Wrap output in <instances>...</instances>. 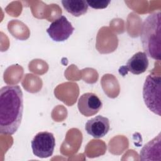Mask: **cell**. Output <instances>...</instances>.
Wrapping results in <instances>:
<instances>
[{"instance_id": "cell-1", "label": "cell", "mask_w": 161, "mask_h": 161, "mask_svg": "<svg viewBox=\"0 0 161 161\" xmlns=\"http://www.w3.org/2000/svg\"><path fill=\"white\" fill-rule=\"evenodd\" d=\"M23 112V94L18 85L0 89V132L13 135L19 128Z\"/></svg>"}, {"instance_id": "cell-2", "label": "cell", "mask_w": 161, "mask_h": 161, "mask_svg": "<svg viewBox=\"0 0 161 161\" xmlns=\"http://www.w3.org/2000/svg\"><path fill=\"white\" fill-rule=\"evenodd\" d=\"M160 11L149 14L141 27L140 40L147 57L156 60L161 58Z\"/></svg>"}, {"instance_id": "cell-3", "label": "cell", "mask_w": 161, "mask_h": 161, "mask_svg": "<svg viewBox=\"0 0 161 161\" xmlns=\"http://www.w3.org/2000/svg\"><path fill=\"white\" fill-rule=\"evenodd\" d=\"M161 77L153 73L147 75L143 86V98L146 106L153 113L160 116Z\"/></svg>"}, {"instance_id": "cell-4", "label": "cell", "mask_w": 161, "mask_h": 161, "mask_svg": "<svg viewBox=\"0 0 161 161\" xmlns=\"http://www.w3.org/2000/svg\"><path fill=\"white\" fill-rule=\"evenodd\" d=\"M31 145L33 153L35 156L42 158H48L53 153L55 139L52 133L41 131L33 137Z\"/></svg>"}, {"instance_id": "cell-5", "label": "cell", "mask_w": 161, "mask_h": 161, "mask_svg": "<svg viewBox=\"0 0 161 161\" xmlns=\"http://www.w3.org/2000/svg\"><path fill=\"white\" fill-rule=\"evenodd\" d=\"M74 28L64 16L55 19L47 30L49 36L55 42H64L72 34Z\"/></svg>"}, {"instance_id": "cell-6", "label": "cell", "mask_w": 161, "mask_h": 161, "mask_svg": "<svg viewBox=\"0 0 161 161\" xmlns=\"http://www.w3.org/2000/svg\"><path fill=\"white\" fill-rule=\"evenodd\" d=\"M102 106L103 103L101 99L92 92H86L81 95L77 103L79 112L86 117L97 114Z\"/></svg>"}, {"instance_id": "cell-7", "label": "cell", "mask_w": 161, "mask_h": 161, "mask_svg": "<svg viewBox=\"0 0 161 161\" xmlns=\"http://www.w3.org/2000/svg\"><path fill=\"white\" fill-rule=\"evenodd\" d=\"M148 67V59L147 54L138 52L134 54L126 62V65L119 69V73L125 75L128 72L135 75L141 74L146 71Z\"/></svg>"}, {"instance_id": "cell-8", "label": "cell", "mask_w": 161, "mask_h": 161, "mask_svg": "<svg viewBox=\"0 0 161 161\" xmlns=\"http://www.w3.org/2000/svg\"><path fill=\"white\" fill-rule=\"evenodd\" d=\"M110 128L109 119L99 115L89 119L85 125L86 132L95 138L104 136Z\"/></svg>"}, {"instance_id": "cell-9", "label": "cell", "mask_w": 161, "mask_h": 161, "mask_svg": "<svg viewBox=\"0 0 161 161\" xmlns=\"http://www.w3.org/2000/svg\"><path fill=\"white\" fill-rule=\"evenodd\" d=\"M156 156H160V133L145 145L140 153L142 160H156Z\"/></svg>"}, {"instance_id": "cell-10", "label": "cell", "mask_w": 161, "mask_h": 161, "mask_svg": "<svg viewBox=\"0 0 161 161\" xmlns=\"http://www.w3.org/2000/svg\"><path fill=\"white\" fill-rule=\"evenodd\" d=\"M62 4L69 13L76 17L86 14L89 6L84 0H63Z\"/></svg>"}, {"instance_id": "cell-11", "label": "cell", "mask_w": 161, "mask_h": 161, "mask_svg": "<svg viewBox=\"0 0 161 161\" xmlns=\"http://www.w3.org/2000/svg\"><path fill=\"white\" fill-rule=\"evenodd\" d=\"M88 6L94 9H103L106 8L111 1H86Z\"/></svg>"}]
</instances>
